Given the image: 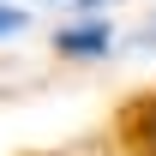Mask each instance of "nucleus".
Listing matches in <instances>:
<instances>
[{"instance_id":"obj_2","label":"nucleus","mask_w":156,"mask_h":156,"mask_svg":"<svg viewBox=\"0 0 156 156\" xmlns=\"http://www.w3.org/2000/svg\"><path fill=\"white\" fill-rule=\"evenodd\" d=\"M24 24H30V12H24V6H12V0H0V42H6V36H18Z\"/></svg>"},{"instance_id":"obj_1","label":"nucleus","mask_w":156,"mask_h":156,"mask_svg":"<svg viewBox=\"0 0 156 156\" xmlns=\"http://www.w3.org/2000/svg\"><path fill=\"white\" fill-rule=\"evenodd\" d=\"M54 48L66 60H102L108 48H114V24L108 18H72L54 30Z\"/></svg>"},{"instance_id":"obj_4","label":"nucleus","mask_w":156,"mask_h":156,"mask_svg":"<svg viewBox=\"0 0 156 156\" xmlns=\"http://www.w3.org/2000/svg\"><path fill=\"white\" fill-rule=\"evenodd\" d=\"M66 6H102V0H66Z\"/></svg>"},{"instance_id":"obj_3","label":"nucleus","mask_w":156,"mask_h":156,"mask_svg":"<svg viewBox=\"0 0 156 156\" xmlns=\"http://www.w3.org/2000/svg\"><path fill=\"white\" fill-rule=\"evenodd\" d=\"M144 132H150V150H156V114H150V126H144Z\"/></svg>"}]
</instances>
